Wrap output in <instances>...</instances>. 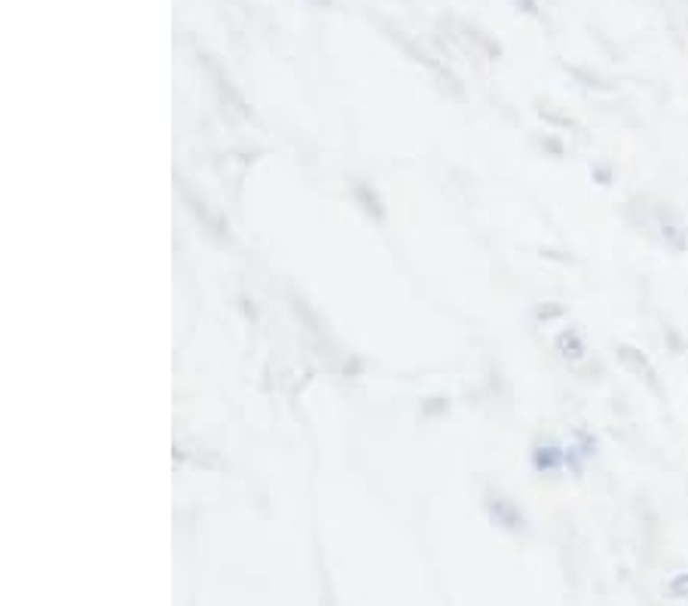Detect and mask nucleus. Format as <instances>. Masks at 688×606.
I'll list each match as a JSON object with an SVG mask.
<instances>
[{
    "label": "nucleus",
    "mask_w": 688,
    "mask_h": 606,
    "mask_svg": "<svg viewBox=\"0 0 688 606\" xmlns=\"http://www.w3.org/2000/svg\"><path fill=\"white\" fill-rule=\"evenodd\" d=\"M667 340H670V346H674V350H676V352H685V340H683V337H679V334H676V331H674V328H670V331H667Z\"/></svg>",
    "instance_id": "obj_5"
},
{
    "label": "nucleus",
    "mask_w": 688,
    "mask_h": 606,
    "mask_svg": "<svg viewBox=\"0 0 688 606\" xmlns=\"http://www.w3.org/2000/svg\"><path fill=\"white\" fill-rule=\"evenodd\" d=\"M667 592L674 594L676 601H688V573H676V576L667 582Z\"/></svg>",
    "instance_id": "obj_4"
},
{
    "label": "nucleus",
    "mask_w": 688,
    "mask_h": 606,
    "mask_svg": "<svg viewBox=\"0 0 688 606\" xmlns=\"http://www.w3.org/2000/svg\"><path fill=\"white\" fill-rule=\"evenodd\" d=\"M618 359L624 361V368H630L637 377H643V380L652 386V389H658V374H655L652 361H648L643 352L634 350V346H621L618 350Z\"/></svg>",
    "instance_id": "obj_2"
},
{
    "label": "nucleus",
    "mask_w": 688,
    "mask_h": 606,
    "mask_svg": "<svg viewBox=\"0 0 688 606\" xmlns=\"http://www.w3.org/2000/svg\"><path fill=\"white\" fill-rule=\"evenodd\" d=\"M658 230H661V239H664V246H667V248H674V251H685L688 248L685 224L670 209H658Z\"/></svg>",
    "instance_id": "obj_1"
},
{
    "label": "nucleus",
    "mask_w": 688,
    "mask_h": 606,
    "mask_svg": "<svg viewBox=\"0 0 688 606\" xmlns=\"http://www.w3.org/2000/svg\"><path fill=\"white\" fill-rule=\"evenodd\" d=\"M524 6H526V13H535V0H524Z\"/></svg>",
    "instance_id": "obj_6"
},
{
    "label": "nucleus",
    "mask_w": 688,
    "mask_h": 606,
    "mask_svg": "<svg viewBox=\"0 0 688 606\" xmlns=\"http://www.w3.org/2000/svg\"><path fill=\"white\" fill-rule=\"evenodd\" d=\"M557 352H560V356H563L566 361L579 365V361H584V356H588V346H584L579 331H563V334L557 337Z\"/></svg>",
    "instance_id": "obj_3"
}]
</instances>
